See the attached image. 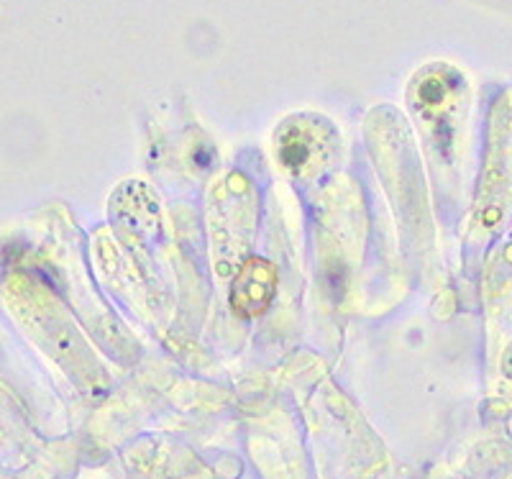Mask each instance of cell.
Wrapping results in <instances>:
<instances>
[{
    "label": "cell",
    "instance_id": "1",
    "mask_svg": "<svg viewBox=\"0 0 512 479\" xmlns=\"http://www.w3.org/2000/svg\"><path fill=\"white\" fill-rule=\"evenodd\" d=\"M512 213V88L500 93L489 111L487 149L479 177L474 226L492 234Z\"/></svg>",
    "mask_w": 512,
    "mask_h": 479
},
{
    "label": "cell",
    "instance_id": "2",
    "mask_svg": "<svg viewBox=\"0 0 512 479\" xmlns=\"http://www.w3.org/2000/svg\"><path fill=\"white\" fill-rule=\"evenodd\" d=\"M277 290V269L267 259H246L231 287V308L236 316L254 318L269 308Z\"/></svg>",
    "mask_w": 512,
    "mask_h": 479
},
{
    "label": "cell",
    "instance_id": "3",
    "mask_svg": "<svg viewBox=\"0 0 512 479\" xmlns=\"http://www.w3.org/2000/svg\"><path fill=\"white\" fill-rule=\"evenodd\" d=\"M487 300L492 318L502 328H512V236L500 246L487 275Z\"/></svg>",
    "mask_w": 512,
    "mask_h": 479
},
{
    "label": "cell",
    "instance_id": "4",
    "mask_svg": "<svg viewBox=\"0 0 512 479\" xmlns=\"http://www.w3.org/2000/svg\"><path fill=\"white\" fill-rule=\"evenodd\" d=\"M507 369H510V372H512V351H510V354H507Z\"/></svg>",
    "mask_w": 512,
    "mask_h": 479
}]
</instances>
